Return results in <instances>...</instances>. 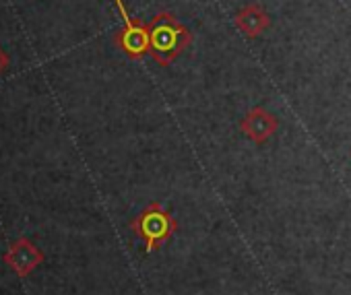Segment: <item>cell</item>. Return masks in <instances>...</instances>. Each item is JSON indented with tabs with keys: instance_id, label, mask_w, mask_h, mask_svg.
<instances>
[{
	"instance_id": "1",
	"label": "cell",
	"mask_w": 351,
	"mask_h": 295,
	"mask_svg": "<svg viewBox=\"0 0 351 295\" xmlns=\"http://www.w3.org/2000/svg\"><path fill=\"white\" fill-rule=\"evenodd\" d=\"M193 44V31L173 13L159 11L149 25V54L159 66H169Z\"/></svg>"
},
{
	"instance_id": "2",
	"label": "cell",
	"mask_w": 351,
	"mask_h": 295,
	"mask_svg": "<svg viewBox=\"0 0 351 295\" xmlns=\"http://www.w3.org/2000/svg\"><path fill=\"white\" fill-rule=\"evenodd\" d=\"M132 229L147 242V248L153 250L157 244H161L176 231V221L159 203H151L132 221Z\"/></svg>"
},
{
	"instance_id": "3",
	"label": "cell",
	"mask_w": 351,
	"mask_h": 295,
	"mask_svg": "<svg viewBox=\"0 0 351 295\" xmlns=\"http://www.w3.org/2000/svg\"><path fill=\"white\" fill-rule=\"evenodd\" d=\"M116 9L122 15L124 29L116 34V46L130 58V60H141L149 54V25H145L138 19H132L126 11L124 0H114Z\"/></svg>"
},
{
	"instance_id": "4",
	"label": "cell",
	"mask_w": 351,
	"mask_h": 295,
	"mask_svg": "<svg viewBox=\"0 0 351 295\" xmlns=\"http://www.w3.org/2000/svg\"><path fill=\"white\" fill-rule=\"evenodd\" d=\"M279 128V120L265 107H252L240 122V130L256 144H265Z\"/></svg>"
},
{
	"instance_id": "5",
	"label": "cell",
	"mask_w": 351,
	"mask_h": 295,
	"mask_svg": "<svg viewBox=\"0 0 351 295\" xmlns=\"http://www.w3.org/2000/svg\"><path fill=\"white\" fill-rule=\"evenodd\" d=\"M234 23L248 40H256L271 27V17L263 9V5L250 3L234 15Z\"/></svg>"
},
{
	"instance_id": "6",
	"label": "cell",
	"mask_w": 351,
	"mask_h": 295,
	"mask_svg": "<svg viewBox=\"0 0 351 295\" xmlns=\"http://www.w3.org/2000/svg\"><path fill=\"white\" fill-rule=\"evenodd\" d=\"M9 64H11V58H9V54L0 48V75H3L7 68H9Z\"/></svg>"
}]
</instances>
